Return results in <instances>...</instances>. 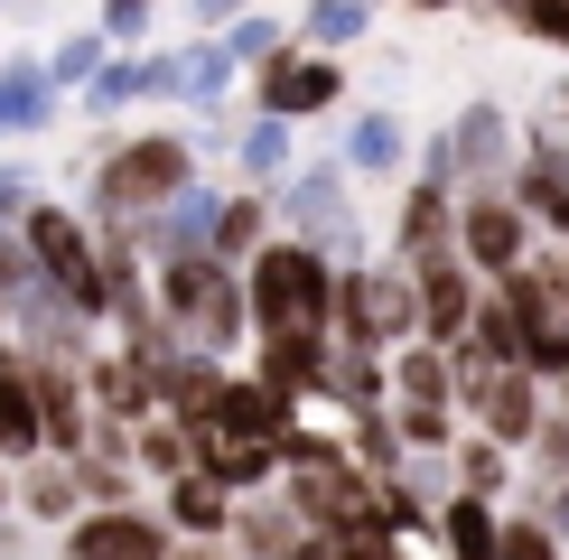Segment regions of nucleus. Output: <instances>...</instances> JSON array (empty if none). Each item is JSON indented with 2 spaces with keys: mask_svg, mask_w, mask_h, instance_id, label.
<instances>
[{
  "mask_svg": "<svg viewBox=\"0 0 569 560\" xmlns=\"http://www.w3.org/2000/svg\"><path fill=\"white\" fill-rule=\"evenodd\" d=\"M392 430H401L411 458H448V449H458V411H448V402H392Z\"/></svg>",
  "mask_w": 569,
  "mask_h": 560,
  "instance_id": "c9c22d12",
  "label": "nucleus"
},
{
  "mask_svg": "<svg viewBox=\"0 0 569 560\" xmlns=\"http://www.w3.org/2000/svg\"><path fill=\"white\" fill-rule=\"evenodd\" d=\"M187 178H197V150H187L178 131H140V140H122V150L93 169V216L103 224H140V216H159Z\"/></svg>",
  "mask_w": 569,
  "mask_h": 560,
  "instance_id": "20e7f679",
  "label": "nucleus"
},
{
  "mask_svg": "<svg viewBox=\"0 0 569 560\" xmlns=\"http://www.w3.org/2000/svg\"><path fill=\"white\" fill-rule=\"evenodd\" d=\"M224 383H233V373H224L216 356H169V373H159V411L187 420V430H206L216 402H224Z\"/></svg>",
  "mask_w": 569,
  "mask_h": 560,
  "instance_id": "393cba45",
  "label": "nucleus"
},
{
  "mask_svg": "<svg viewBox=\"0 0 569 560\" xmlns=\"http://www.w3.org/2000/svg\"><path fill=\"white\" fill-rule=\"evenodd\" d=\"M327 364H337V337L327 327H280V337H252V373L290 402H327Z\"/></svg>",
  "mask_w": 569,
  "mask_h": 560,
  "instance_id": "9b49d317",
  "label": "nucleus"
},
{
  "mask_svg": "<svg viewBox=\"0 0 569 560\" xmlns=\"http://www.w3.org/2000/svg\"><path fill=\"white\" fill-rule=\"evenodd\" d=\"M47 458V430H38V364L0 337V467H29Z\"/></svg>",
  "mask_w": 569,
  "mask_h": 560,
  "instance_id": "2eb2a0df",
  "label": "nucleus"
},
{
  "mask_svg": "<svg viewBox=\"0 0 569 560\" xmlns=\"http://www.w3.org/2000/svg\"><path fill=\"white\" fill-rule=\"evenodd\" d=\"M439 252H458V187L420 178L411 197H401V216H392V262L420 271V262H439Z\"/></svg>",
  "mask_w": 569,
  "mask_h": 560,
  "instance_id": "4468645a",
  "label": "nucleus"
},
{
  "mask_svg": "<svg viewBox=\"0 0 569 560\" xmlns=\"http://www.w3.org/2000/svg\"><path fill=\"white\" fill-rule=\"evenodd\" d=\"M216 206H224L216 187H197V178H187L178 197L159 206V216H140V224H131V243L150 252V262H178V252H206V233H216Z\"/></svg>",
  "mask_w": 569,
  "mask_h": 560,
  "instance_id": "dca6fc26",
  "label": "nucleus"
},
{
  "mask_svg": "<svg viewBox=\"0 0 569 560\" xmlns=\"http://www.w3.org/2000/svg\"><path fill=\"white\" fill-rule=\"evenodd\" d=\"M495 560H560V542H551V523H541L532 504H513L505 532H495Z\"/></svg>",
  "mask_w": 569,
  "mask_h": 560,
  "instance_id": "ea45409f",
  "label": "nucleus"
},
{
  "mask_svg": "<svg viewBox=\"0 0 569 560\" xmlns=\"http://www.w3.org/2000/svg\"><path fill=\"white\" fill-rule=\"evenodd\" d=\"M131 467H140V477H159V486H169V477H197V430L169 420V411H150V420L131 430Z\"/></svg>",
  "mask_w": 569,
  "mask_h": 560,
  "instance_id": "cd10ccee",
  "label": "nucleus"
},
{
  "mask_svg": "<svg viewBox=\"0 0 569 560\" xmlns=\"http://www.w3.org/2000/svg\"><path fill=\"white\" fill-rule=\"evenodd\" d=\"M327 337L355 356H392L420 337V299L401 262H337V299H327Z\"/></svg>",
  "mask_w": 569,
  "mask_h": 560,
  "instance_id": "7ed1b4c3",
  "label": "nucleus"
},
{
  "mask_svg": "<svg viewBox=\"0 0 569 560\" xmlns=\"http://www.w3.org/2000/svg\"><path fill=\"white\" fill-rule=\"evenodd\" d=\"M84 392H93V420H122V430H140V420L159 411V383L122 356V346H93L84 356Z\"/></svg>",
  "mask_w": 569,
  "mask_h": 560,
  "instance_id": "6ab92c4d",
  "label": "nucleus"
},
{
  "mask_svg": "<svg viewBox=\"0 0 569 560\" xmlns=\"http://www.w3.org/2000/svg\"><path fill=\"white\" fill-rule=\"evenodd\" d=\"M448 150H458V187L477 178V187H505L523 159H513V122L495 103H467L458 122H448Z\"/></svg>",
  "mask_w": 569,
  "mask_h": 560,
  "instance_id": "f3484780",
  "label": "nucleus"
},
{
  "mask_svg": "<svg viewBox=\"0 0 569 560\" xmlns=\"http://www.w3.org/2000/svg\"><path fill=\"white\" fill-rule=\"evenodd\" d=\"M401 159H411V140H401L392 112H365V122L346 131V169H365V178H392Z\"/></svg>",
  "mask_w": 569,
  "mask_h": 560,
  "instance_id": "f704fd0d",
  "label": "nucleus"
},
{
  "mask_svg": "<svg viewBox=\"0 0 569 560\" xmlns=\"http://www.w3.org/2000/svg\"><path fill=\"white\" fill-rule=\"evenodd\" d=\"M29 216V187H19V169H0V224H19Z\"/></svg>",
  "mask_w": 569,
  "mask_h": 560,
  "instance_id": "de8ad7c7",
  "label": "nucleus"
},
{
  "mask_svg": "<svg viewBox=\"0 0 569 560\" xmlns=\"http://www.w3.org/2000/svg\"><path fill=\"white\" fill-rule=\"evenodd\" d=\"M280 560H337V532H299V542L280 551Z\"/></svg>",
  "mask_w": 569,
  "mask_h": 560,
  "instance_id": "09e8293b",
  "label": "nucleus"
},
{
  "mask_svg": "<svg viewBox=\"0 0 569 560\" xmlns=\"http://www.w3.org/2000/svg\"><path fill=\"white\" fill-rule=\"evenodd\" d=\"M505 197L523 206L541 233H569V140H532V159L505 178Z\"/></svg>",
  "mask_w": 569,
  "mask_h": 560,
  "instance_id": "aec40b11",
  "label": "nucleus"
},
{
  "mask_svg": "<svg viewBox=\"0 0 569 560\" xmlns=\"http://www.w3.org/2000/svg\"><path fill=\"white\" fill-rule=\"evenodd\" d=\"M337 57H318V47H280L271 66H252V103L271 112V122H318V112H337Z\"/></svg>",
  "mask_w": 569,
  "mask_h": 560,
  "instance_id": "6e6552de",
  "label": "nucleus"
},
{
  "mask_svg": "<svg viewBox=\"0 0 569 560\" xmlns=\"http://www.w3.org/2000/svg\"><path fill=\"white\" fill-rule=\"evenodd\" d=\"M150 299H159V327L187 346V356H216L252 337L243 318V271L216 262V252H178V262H150Z\"/></svg>",
  "mask_w": 569,
  "mask_h": 560,
  "instance_id": "f257e3e1",
  "label": "nucleus"
},
{
  "mask_svg": "<svg viewBox=\"0 0 569 560\" xmlns=\"http://www.w3.org/2000/svg\"><path fill=\"white\" fill-rule=\"evenodd\" d=\"M280 216H290L299 243H318L327 262H346L365 233H355V206H346V169H299L280 178Z\"/></svg>",
  "mask_w": 569,
  "mask_h": 560,
  "instance_id": "1a4fd4ad",
  "label": "nucleus"
},
{
  "mask_svg": "<svg viewBox=\"0 0 569 560\" xmlns=\"http://www.w3.org/2000/svg\"><path fill=\"white\" fill-rule=\"evenodd\" d=\"M327 402H337L346 420L383 411V402H392V364H383V356H355V346H337V364H327Z\"/></svg>",
  "mask_w": 569,
  "mask_h": 560,
  "instance_id": "c756f323",
  "label": "nucleus"
},
{
  "mask_svg": "<svg viewBox=\"0 0 569 560\" xmlns=\"http://www.w3.org/2000/svg\"><path fill=\"white\" fill-rule=\"evenodd\" d=\"M290 420H299V402H290V392H271L262 373H233L206 430H233V439H262V449H280V430H290Z\"/></svg>",
  "mask_w": 569,
  "mask_h": 560,
  "instance_id": "4be33fe9",
  "label": "nucleus"
},
{
  "mask_svg": "<svg viewBox=\"0 0 569 560\" xmlns=\"http://www.w3.org/2000/svg\"><path fill=\"white\" fill-rule=\"evenodd\" d=\"M187 10H197V19H216V29H233V19H243L252 0H187Z\"/></svg>",
  "mask_w": 569,
  "mask_h": 560,
  "instance_id": "3c124183",
  "label": "nucleus"
},
{
  "mask_svg": "<svg viewBox=\"0 0 569 560\" xmlns=\"http://www.w3.org/2000/svg\"><path fill=\"white\" fill-rule=\"evenodd\" d=\"M411 10H458V0H411Z\"/></svg>",
  "mask_w": 569,
  "mask_h": 560,
  "instance_id": "6e6d98bb",
  "label": "nucleus"
},
{
  "mask_svg": "<svg viewBox=\"0 0 569 560\" xmlns=\"http://www.w3.org/2000/svg\"><path fill=\"white\" fill-rule=\"evenodd\" d=\"M93 76H103V38H66L47 57V84H93Z\"/></svg>",
  "mask_w": 569,
  "mask_h": 560,
  "instance_id": "79ce46f5",
  "label": "nucleus"
},
{
  "mask_svg": "<svg viewBox=\"0 0 569 560\" xmlns=\"http://www.w3.org/2000/svg\"><path fill=\"white\" fill-rule=\"evenodd\" d=\"M392 402H448V411H458V373H448V346H392Z\"/></svg>",
  "mask_w": 569,
  "mask_h": 560,
  "instance_id": "c85d7f7f",
  "label": "nucleus"
},
{
  "mask_svg": "<svg viewBox=\"0 0 569 560\" xmlns=\"http://www.w3.org/2000/svg\"><path fill=\"white\" fill-rule=\"evenodd\" d=\"M0 327H10V309H0Z\"/></svg>",
  "mask_w": 569,
  "mask_h": 560,
  "instance_id": "4d7b16f0",
  "label": "nucleus"
},
{
  "mask_svg": "<svg viewBox=\"0 0 569 560\" xmlns=\"http://www.w3.org/2000/svg\"><path fill=\"white\" fill-rule=\"evenodd\" d=\"M411 299H420V346H458L486 290H477V271H467L458 252H439V262L411 271Z\"/></svg>",
  "mask_w": 569,
  "mask_h": 560,
  "instance_id": "ddd939ff",
  "label": "nucleus"
},
{
  "mask_svg": "<svg viewBox=\"0 0 569 560\" xmlns=\"http://www.w3.org/2000/svg\"><path fill=\"white\" fill-rule=\"evenodd\" d=\"M150 29V0H103V38H140Z\"/></svg>",
  "mask_w": 569,
  "mask_h": 560,
  "instance_id": "49530a36",
  "label": "nucleus"
},
{
  "mask_svg": "<svg viewBox=\"0 0 569 560\" xmlns=\"http://www.w3.org/2000/svg\"><path fill=\"white\" fill-rule=\"evenodd\" d=\"M337 560H411V542L383 523H365V532H337Z\"/></svg>",
  "mask_w": 569,
  "mask_h": 560,
  "instance_id": "c03bdc74",
  "label": "nucleus"
},
{
  "mask_svg": "<svg viewBox=\"0 0 569 560\" xmlns=\"http://www.w3.org/2000/svg\"><path fill=\"white\" fill-rule=\"evenodd\" d=\"M0 560H29V523L19 513H0Z\"/></svg>",
  "mask_w": 569,
  "mask_h": 560,
  "instance_id": "8fccbe9b",
  "label": "nucleus"
},
{
  "mask_svg": "<svg viewBox=\"0 0 569 560\" xmlns=\"http://www.w3.org/2000/svg\"><path fill=\"white\" fill-rule=\"evenodd\" d=\"M224 84H233V57H224V38H206V47H178V57H169V93H178V103H224Z\"/></svg>",
  "mask_w": 569,
  "mask_h": 560,
  "instance_id": "473e14b6",
  "label": "nucleus"
},
{
  "mask_svg": "<svg viewBox=\"0 0 569 560\" xmlns=\"http://www.w3.org/2000/svg\"><path fill=\"white\" fill-rule=\"evenodd\" d=\"M19 243H29L38 280H47V290H57L76 318H112V309H103V252H93V224L76 216V206L29 197V216H19Z\"/></svg>",
  "mask_w": 569,
  "mask_h": 560,
  "instance_id": "39448f33",
  "label": "nucleus"
},
{
  "mask_svg": "<svg viewBox=\"0 0 569 560\" xmlns=\"http://www.w3.org/2000/svg\"><path fill=\"white\" fill-rule=\"evenodd\" d=\"M178 532L159 523V513L140 504H112V513H76V523L57 532V560H169Z\"/></svg>",
  "mask_w": 569,
  "mask_h": 560,
  "instance_id": "9d476101",
  "label": "nucleus"
},
{
  "mask_svg": "<svg viewBox=\"0 0 569 560\" xmlns=\"http://www.w3.org/2000/svg\"><path fill=\"white\" fill-rule=\"evenodd\" d=\"M513 29H523V38H551L560 57H569V0H513Z\"/></svg>",
  "mask_w": 569,
  "mask_h": 560,
  "instance_id": "37998d69",
  "label": "nucleus"
},
{
  "mask_svg": "<svg viewBox=\"0 0 569 560\" xmlns=\"http://www.w3.org/2000/svg\"><path fill=\"white\" fill-rule=\"evenodd\" d=\"M523 477H532V486H560V477H569V420H560V411H541V430L523 439Z\"/></svg>",
  "mask_w": 569,
  "mask_h": 560,
  "instance_id": "58836bf2",
  "label": "nucleus"
},
{
  "mask_svg": "<svg viewBox=\"0 0 569 560\" xmlns=\"http://www.w3.org/2000/svg\"><path fill=\"white\" fill-rule=\"evenodd\" d=\"M0 513H10V467H0Z\"/></svg>",
  "mask_w": 569,
  "mask_h": 560,
  "instance_id": "5fc2aeb1",
  "label": "nucleus"
},
{
  "mask_svg": "<svg viewBox=\"0 0 569 560\" xmlns=\"http://www.w3.org/2000/svg\"><path fill=\"white\" fill-rule=\"evenodd\" d=\"M551 392H560V402H551V411H560V420H569V383H551Z\"/></svg>",
  "mask_w": 569,
  "mask_h": 560,
  "instance_id": "864d4df0",
  "label": "nucleus"
},
{
  "mask_svg": "<svg viewBox=\"0 0 569 560\" xmlns=\"http://www.w3.org/2000/svg\"><path fill=\"white\" fill-rule=\"evenodd\" d=\"M169 560H233V551H224V542H178Z\"/></svg>",
  "mask_w": 569,
  "mask_h": 560,
  "instance_id": "603ef678",
  "label": "nucleus"
},
{
  "mask_svg": "<svg viewBox=\"0 0 569 560\" xmlns=\"http://www.w3.org/2000/svg\"><path fill=\"white\" fill-rule=\"evenodd\" d=\"M197 477H216L224 496H271L280 486V449L233 439V430H197Z\"/></svg>",
  "mask_w": 569,
  "mask_h": 560,
  "instance_id": "412c9836",
  "label": "nucleus"
},
{
  "mask_svg": "<svg viewBox=\"0 0 569 560\" xmlns=\"http://www.w3.org/2000/svg\"><path fill=\"white\" fill-rule=\"evenodd\" d=\"M532 513L551 523V542H560V560H569V477H560V486H532Z\"/></svg>",
  "mask_w": 569,
  "mask_h": 560,
  "instance_id": "a18cd8bd",
  "label": "nucleus"
},
{
  "mask_svg": "<svg viewBox=\"0 0 569 560\" xmlns=\"http://www.w3.org/2000/svg\"><path fill=\"white\" fill-rule=\"evenodd\" d=\"M76 486H84V513H112V504H140V467L131 458H76Z\"/></svg>",
  "mask_w": 569,
  "mask_h": 560,
  "instance_id": "4c0bfd02",
  "label": "nucleus"
},
{
  "mask_svg": "<svg viewBox=\"0 0 569 560\" xmlns=\"http://www.w3.org/2000/svg\"><path fill=\"white\" fill-rule=\"evenodd\" d=\"M373 29V0H308L299 10V47H318V57H337Z\"/></svg>",
  "mask_w": 569,
  "mask_h": 560,
  "instance_id": "72a5a7b5",
  "label": "nucleus"
},
{
  "mask_svg": "<svg viewBox=\"0 0 569 560\" xmlns=\"http://www.w3.org/2000/svg\"><path fill=\"white\" fill-rule=\"evenodd\" d=\"M299 513H290V496H280V486H271V496H233V523H224V551L233 560H280V551H290L299 542Z\"/></svg>",
  "mask_w": 569,
  "mask_h": 560,
  "instance_id": "5701e85b",
  "label": "nucleus"
},
{
  "mask_svg": "<svg viewBox=\"0 0 569 560\" xmlns=\"http://www.w3.org/2000/svg\"><path fill=\"white\" fill-rule=\"evenodd\" d=\"M140 93H169V57H103V76L84 84V103L122 112V103H140Z\"/></svg>",
  "mask_w": 569,
  "mask_h": 560,
  "instance_id": "2f4dec72",
  "label": "nucleus"
},
{
  "mask_svg": "<svg viewBox=\"0 0 569 560\" xmlns=\"http://www.w3.org/2000/svg\"><path fill=\"white\" fill-rule=\"evenodd\" d=\"M159 523H169L178 542H224L233 496H224L216 477H169V486H159Z\"/></svg>",
  "mask_w": 569,
  "mask_h": 560,
  "instance_id": "b1692460",
  "label": "nucleus"
},
{
  "mask_svg": "<svg viewBox=\"0 0 569 560\" xmlns=\"http://www.w3.org/2000/svg\"><path fill=\"white\" fill-rule=\"evenodd\" d=\"M467 411H477V430L495 439V449H513V458H523V439L541 430V411H551V402H541V383H532L523 364H495L486 383L467 392Z\"/></svg>",
  "mask_w": 569,
  "mask_h": 560,
  "instance_id": "f8f14e48",
  "label": "nucleus"
},
{
  "mask_svg": "<svg viewBox=\"0 0 569 560\" xmlns=\"http://www.w3.org/2000/svg\"><path fill=\"white\" fill-rule=\"evenodd\" d=\"M327 299H337V262L318 243H262L243 262V318L252 337H280V327H327Z\"/></svg>",
  "mask_w": 569,
  "mask_h": 560,
  "instance_id": "f03ea898",
  "label": "nucleus"
},
{
  "mask_svg": "<svg viewBox=\"0 0 569 560\" xmlns=\"http://www.w3.org/2000/svg\"><path fill=\"white\" fill-rule=\"evenodd\" d=\"M495 532H505V504H477V496H439V523H430L439 560H495Z\"/></svg>",
  "mask_w": 569,
  "mask_h": 560,
  "instance_id": "a878e982",
  "label": "nucleus"
},
{
  "mask_svg": "<svg viewBox=\"0 0 569 560\" xmlns=\"http://www.w3.org/2000/svg\"><path fill=\"white\" fill-rule=\"evenodd\" d=\"M458 262L477 280H505L532 262V216L505 197V187H467L458 197Z\"/></svg>",
  "mask_w": 569,
  "mask_h": 560,
  "instance_id": "423d86ee",
  "label": "nucleus"
},
{
  "mask_svg": "<svg viewBox=\"0 0 569 560\" xmlns=\"http://www.w3.org/2000/svg\"><path fill=\"white\" fill-rule=\"evenodd\" d=\"M513 486V449H495L486 430H467L458 449H448V496H477V504H505Z\"/></svg>",
  "mask_w": 569,
  "mask_h": 560,
  "instance_id": "bb28decb",
  "label": "nucleus"
},
{
  "mask_svg": "<svg viewBox=\"0 0 569 560\" xmlns=\"http://www.w3.org/2000/svg\"><path fill=\"white\" fill-rule=\"evenodd\" d=\"M10 513H19V523H47V532H66V523L84 513L76 458H29V467H10Z\"/></svg>",
  "mask_w": 569,
  "mask_h": 560,
  "instance_id": "a211bd4d",
  "label": "nucleus"
},
{
  "mask_svg": "<svg viewBox=\"0 0 569 560\" xmlns=\"http://www.w3.org/2000/svg\"><path fill=\"white\" fill-rule=\"evenodd\" d=\"M280 496L308 532H365L373 523V477L355 458H327V467H290L280 477Z\"/></svg>",
  "mask_w": 569,
  "mask_h": 560,
  "instance_id": "0eeeda50",
  "label": "nucleus"
},
{
  "mask_svg": "<svg viewBox=\"0 0 569 560\" xmlns=\"http://www.w3.org/2000/svg\"><path fill=\"white\" fill-rule=\"evenodd\" d=\"M243 178L252 187L290 178V122H271V112H252V122H243Z\"/></svg>",
  "mask_w": 569,
  "mask_h": 560,
  "instance_id": "e433bc0d",
  "label": "nucleus"
},
{
  "mask_svg": "<svg viewBox=\"0 0 569 560\" xmlns=\"http://www.w3.org/2000/svg\"><path fill=\"white\" fill-rule=\"evenodd\" d=\"M280 47H290V38H280V19H252V10H243V19L224 29V57H233V66H271Z\"/></svg>",
  "mask_w": 569,
  "mask_h": 560,
  "instance_id": "a19ab883",
  "label": "nucleus"
},
{
  "mask_svg": "<svg viewBox=\"0 0 569 560\" xmlns=\"http://www.w3.org/2000/svg\"><path fill=\"white\" fill-rule=\"evenodd\" d=\"M262 243H271V206L252 197V187H243V197H224V206H216V233H206V252L243 271V262H252Z\"/></svg>",
  "mask_w": 569,
  "mask_h": 560,
  "instance_id": "7c9ffc66",
  "label": "nucleus"
}]
</instances>
